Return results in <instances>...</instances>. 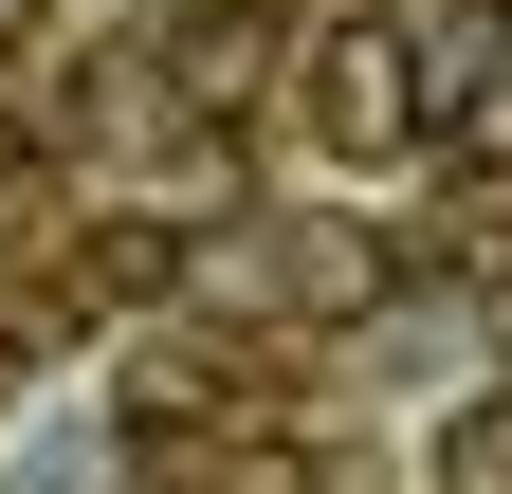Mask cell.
<instances>
[{
    "label": "cell",
    "mask_w": 512,
    "mask_h": 494,
    "mask_svg": "<svg viewBox=\"0 0 512 494\" xmlns=\"http://www.w3.org/2000/svg\"><path fill=\"white\" fill-rule=\"evenodd\" d=\"M311 129H330L348 165L421 147V129H439V74H421V37H403V19H330V37H311Z\"/></svg>",
    "instance_id": "1"
}]
</instances>
